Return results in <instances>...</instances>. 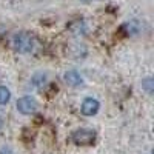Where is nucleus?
Returning <instances> with one entry per match:
<instances>
[{
  "instance_id": "1",
  "label": "nucleus",
  "mask_w": 154,
  "mask_h": 154,
  "mask_svg": "<svg viewBox=\"0 0 154 154\" xmlns=\"http://www.w3.org/2000/svg\"><path fill=\"white\" fill-rule=\"evenodd\" d=\"M35 46V38L29 34V32H17L14 37H12V48H14L17 53L22 54H28L31 51H34Z\"/></svg>"
},
{
  "instance_id": "2",
  "label": "nucleus",
  "mask_w": 154,
  "mask_h": 154,
  "mask_svg": "<svg viewBox=\"0 0 154 154\" xmlns=\"http://www.w3.org/2000/svg\"><path fill=\"white\" fill-rule=\"evenodd\" d=\"M72 142L75 145H91L94 142L96 139V133L91 131V130H85V128H82V130H77L72 133Z\"/></svg>"
},
{
  "instance_id": "3",
  "label": "nucleus",
  "mask_w": 154,
  "mask_h": 154,
  "mask_svg": "<svg viewBox=\"0 0 154 154\" xmlns=\"http://www.w3.org/2000/svg\"><path fill=\"white\" fill-rule=\"evenodd\" d=\"M37 108H38L37 100L34 97H31V96H23V97H20L17 100V109L22 114H26V116L32 114V112L37 111Z\"/></svg>"
},
{
  "instance_id": "4",
  "label": "nucleus",
  "mask_w": 154,
  "mask_h": 154,
  "mask_svg": "<svg viewBox=\"0 0 154 154\" xmlns=\"http://www.w3.org/2000/svg\"><path fill=\"white\" fill-rule=\"evenodd\" d=\"M82 114L83 116H94L97 114V111L100 109V103L97 99H93V97H86L83 102H82Z\"/></svg>"
},
{
  "instance_id": "5",
  "label": "nucleus",
  "mask_w": 154,
  "mask_h": 154,
  "mask_svg": "<svg viewBox=\"0 0 154 154\" xmlns=\"http://www.w3.org/2000/svg\"><path fill=\"white\" fill-rule=\"evenodd\" d=\"M65 82L69 86H79V85L83 83V79H82V75L77 72V71L71 69V71H66L65 72Z\"/></svg>"
},
{
  "instance_id": "6",
  "label": "nucleus",
  "mask_w": 154,
  "mask_h": 154,
  "mask_svg": "<svg viewBox=\"0 0 154 154\" xmlns=\"http://www.w3.org/2000/svg\"><path fill=\"white\" fill-rule=\"evenodd\" d=\"M11 99V93L6 86H0V105H5L8 103Z\"/></svg>"
},
{
  "instance_id": "7",
  "label": "nucleus",
  "mask_w": 154,
  "mask_h": 154,
  "mask_svg": "<svg viewBox=\"0 0 154 154\" xmlns=\"http://www.w3.org/2000/svg\"><path fill=\"white\" fill-rule=\"evenodd\" d=\"M32 85L34 86H37V88H42L45 83H46V75L45 74H35L34 77H32Z\"/></svg>"
},
{
  "instance_id": "8",
  "label": "nucleus",
  "mask_w": 154,
  "mask_h": 154,
  "mask_svg": "<svg viewBox=\"0 0 154 154\" xmlns=\"http://www.w3.org/2000/svg\"><path fill=\"white\" fill-rule=\"evenodd\" d=\"M142 86L145 88V91L148 94H151L152 89H154V80H152V77H146L145 80H142Z\"/></svg>"
},
{
  "instance_id": "9",
  "label": "nucleus",
  "mask_w": 154,
  "mask_h": 154,
  "mask_svg": "<svg viewBox=\"0 0 154 154\" xmlns=\"http://www.w3.org/2000/svg\"><path fill=\"white\" fill-rule=\"evenodd\" d=\"M0 154H12V151L9 148H2L0 149Z\"/></svg>"
},
{
  "instance_id": "10",
  "label": "nucleus",
  "mask_w": 154,
  "mask_h": 154,
  "mask_svg": "<svg viewBox=\"0 0 154 154\" xmlns=\"http://www.w3.org/2000/svg\"><path fill=\"white\" fill-rule=\"evenodd\" d=\"M2 126H3V120H2V117H0V130H2Z\"/></svg>"
}]
</instances>
